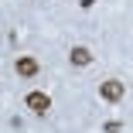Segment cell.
<instances>
[{
    "instance_id": "obj_1",
    "label": "cell",
    "mask_w": 133,
    "mask_h": 133,
    "mask_svg": "<svg viewBox=\"0 0 133 133\" xmlns=\"http://www.w3.org/2000/svg\"><path fill=\"white\" fill-rule=\"evenodd\" d=\"M123 92H126V85L119 82V78H106V82H99V96H102L106 102H119Z\"/></svg>"
},
{
    "instance_id": "obj_2",
    "label": "cell",
    "mask_w": 133,
    "mask_h": 133,
    "mask_svg": "<svg viewBox=\"0 0 133 133\" xmlns=\"http://www.w3.org/2000/svg\"><path fill=\"white\" fill-rule=\"evenodd\" d=\"M24 106L34 113V116H44L51 109V96L48 92H28V99H24Z\"/></svg>"
},
{
    "instance_id": "obj_3",
    "label": "cell",
    "mask_w": 133,
    "mask_h": 133,
    "mask_svg": "<svg viewBox=\"0 0 133 133\" xmlns=\"http://www.w3.org/2000/svg\"><path fill=\"white\" fill-rule=\"evenodd\" d=\"M14 68H17V75H24V78H34L38 75V58H31V55H21L17 62H14Z\"/></svg>"
},
{
    "instance_id": "obj_4",
    "label": "cell",
    "mask_w": 133,
    "mask_h": 133,
    "mask_svg": "<svg viewBox=\"0 0 133 133\" xmlns=\"http://www.w3.org/2000/svg\"><path fill=\"white\" fill-rule=\"evenodd\" d=\"M68 58H72V65H78V68H85V65H92V51H89L85 44H75V48L68 51Z\"/></svg>"
}]
</instances>
